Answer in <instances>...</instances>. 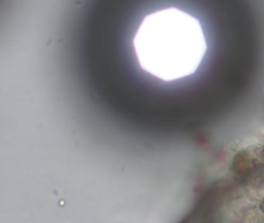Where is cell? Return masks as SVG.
<instances>
[{
    "label": "cell",
    "mask_w": 264,
    "mask_h": 223,
    "mask_svg": "<svg viewBox=\"0 0 264 223\" xmlns=\"http://www.w3.org/2000/svg\"><path fill=\"white\" fill-rule=\"evenodd\" d=\"M133 49L142 71L170 83L195 74L208 46L200 21L169 7L144 16L133 36Z\"/></svg>",
    "instance_id": "6da1fadb"
}]
</instances>
